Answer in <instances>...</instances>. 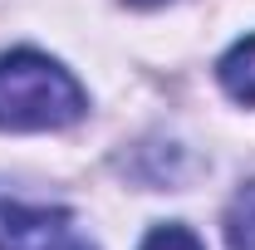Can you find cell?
I'll use <instances>...</instances> for the list:
<instances>
[{"label": "cell", "instance_id": "obj_6", "mask_svg": "<svg viewBox=\"0 0 255 250\" xmlns=\"http://www.w3.org/2000/svg\"><path fill=\"white\" fill-rule=\"evenodd\" d=\"M128 5H167V0H128Z\"/></svg>", "mask_w": 255, "mask_h": 250}, {"label": "cell", "instance_id": "obj_2", "mask_svg": "<svg viewBox=\"0 0 255 250\" xmlns=\"http://www.w3.org/2000/svg\"><path fill=\"white\" fill-rule=\"evenodd\" d=\"M0 250H98V246L59 206L0 201Z\"/></svg>", "mask_w": 255, "mask_h": 250}, {"label": "cell", "instance_id": "obj_3", "mask_svg": "<svg viewBox=\"0 0 255 250\" xmlns=\"http://www.w3.org/2000/svg\"><path fill=\"white\" fill-rule=\"evenodd\" d=\"M221 84H226L231 98H241V103L255 108V34L241 39V44L221 59Z\"/></svg>", "mask_w": 255, "mask_h": 250}, {"label": "cell", "instance_id": "obj_1", "mask_svg": "<svg viewBox=\"0 0 255 250\" xmlns=\"http://www.w3.org/2000/svg\"><path fill=\"white\" fill-rule=\"evenodd\" d=\"M84 89L49 54L15 49L0 54V127L10 132H49L84 118Z\"/></svg>", "mask_w": 255, "mask_h": 250}, {"label": "cell", "instance_id": "obj_5", "mask_svg": "<svg viewBox=\"0 0 255 250\" xmlns=\"http://www.w3.org/2000/svg\"><path fill=\"white\" fill-rule=\"evenodd\" d=\"M142 250H201V241L191 236L187 226H157V231L142 241Z\"/></svg>", "mask_w": 255, "mask_h": 250}, {"label": "cell", "instance_id": "obj_4", "mask_svg": "<svg viewBox=\"0 0 255 250\" xmlns=\"http://www.w3.org/2000/svg\"><path fill=\"white\" fill-rule=\"evenodd\" d=\"M226 246L255 250V182H246L231 196V206H226Z\"/></svg>", "mask_w": 255, "mask_h": 250}]
</instances>
